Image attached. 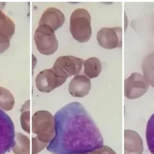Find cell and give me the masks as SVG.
I'll return each mask as SVG.
<instances>
[{
	"instance_id": "7a4b0ae2",
	"label": "cell",
	"mask_w": 154,
	"mask_h": 154,
	"mask_svg": "<svg viewBox=\"0 0 154 154\" xmlns=\"http://www.w3.org/2000/svg\"><path fill=\"white\" fill-rule=\"evenodd\" d=\"M70 31L77 42L85 43L91 36V16L84 8H78L71 14Z\"/></svg>"
},
{
	"instance_id": "6da1fadb",
	"label": "cell",
	"mask_w": 154,
	"mask_h": 154,
	"mask_svg": "<svg viewBox=\"0 0 154 154\" xmlns=\"http://www.w3.org/2000/svg\"><path fill=\"white\" fill-rule=\"evenodd\" d=\"M55 135L47 147L53 154H85L102 147L98 127L84 106L71 102L55 116Z\"/></svg>"
},
{
	"instance_id": "8fae6325",
	"label": "cell",
	"mask_w": 154,
	"mask_h": 154,
	"mask_svg": "<svg viewBox=\"0 0 154 154\" xmlns=\"http://www.w3.org/2000/svg\"><path fill=\"white\" fill-rule=\"evenodd\" d=\"M91 89V82L85 75H77L71 80L69 85L70 94L76 98H83L88 95Z\"/></svg>"
},
{
	"instance_id": "30bf717a",
	"label": "cell",
	"mask_w": 154,
	"mask_h": 154,
	"mask_svg": "<svg viewBox=\"0 0 154 154\" xmlns=\"http://www.w3.org/2000/svg\"><path fill=\"white\" fill-rule=\"evenodd\" d=\"M64 21V14L60 9L56 8H48L42 14L38 26L44 25L56 31L62 27Z\"/></svg>"
},
{
	"instance_id": "e0dca14e",
	"label": "cell",
	"mask_w": 154,
	"mask_h": 154,
	"mask_svg": "<svg viewBox=\"0 0 154 154\" xmlns=\"http://www.w3.org/2000/svg\"><path fill=\"white\" fill-rule=\"evenodd\" d=\"M14 106V98L12 94L7 88L0 87V108L5 110H11Z\"/></svg>"
},
{
	"instance_id": "9c48e42d",
	"label": "cell",
	"mask_w": 154,
	"mask_h": 154,
	"mask_svg": "<svg viewBox=\"0 0 154 154\" xmlns=\"http://www.w3.org/2000/svg\"><path fill=\"white\" fill-rule=\"evenodd\" d=\"M67 80L59 77L51 69H47L40 72L35 78L37 89L43 93H49L63 85Z\"/></svg>"
},
{
	"instance_id": "3957f363",
	"label": "cell",
	"mask_w": 154,
	"mask_h": 154,
	"mask_svg": "<svg viewBox=\"0 0 154 154\" xmlns=\"http://www.w3.org/2000/svg\"><path fill=\"white\" fill-rule=\"evenodd\" d=\"M32 131L38 140L48 144L55 135L54 117L46 110L35 112L32 117Z\"/></svg>"
},
{
	"instance_id": "9a60e30c",
	"label": "cell",
	"mask_w": 154,
	"mask_h": 154,
	"mask_svg": "<svg viewBox=\"0 0 154 154\" xmlns=\"http://www.w3.org/2000/svg\"><path fill=\"white\" fill-rule=\"evenodd\" d=\"M12 151L15 154H30V140L21 132L16 133L15 144Z\"/></svg>"
},
{
	"instance_id": "ffe728a7",
	"label": "cell",
	"mask_w": 154,
	"mask_h": 154,
	"mask_svg": "<svg viewBox=\"0 0 154 154\" xmlns=\"http://www.w3.org/2000/svg\"><path fill=\"white\" fill-rule=\"evenodd\" d=\"M48 144L42 143L38 140L37 137L32 138V154H37L46 147L48 146Z\"/></svg>"
},
{
	"instance_id": "4fadbf2b",
	"label": "cell",
	"mask_w": 154,
	"mask_h": 154,
	"mask_svg": "<svg viewBox=\"0 0 154 154\" xmlns=\"http://www.w3.org/2000/svg\"><path fill=\"white\" fill-rule=\"evenodd\" d=\"M2 9L0 5V36L11 39L15 32L14 22L2 12Z\"/></svg>"
},
{
	"instance_id": "277c9868",
	"label": "cell",
	"mask_w": 154,
	"mask_h": 154,
	"mask_svg": "<svg viewBox=\"0 0 154 154\" xmlns=\"http://www.w3.org/2000/svg\"><path fill=\"white\" fill-rule=\"evenodd\" d=\"M34 40L37 49L43 55L50 56L54 54L59 47L55 31L44 25H40L36 29Z\"/></svg>"
},
{
	"instance_id": "7c38bea8",
	"label": "cell",
	"mask_w": 154,
	"mask_h": 154,
	"mask_svg": "<svg viewBox=\"0 0 154 154\" xmlns=\"http://www.w3.org/2000/svg\"><path fill=\"white\" fill-rule=\"evenodd\" d=\"M143 141L137 132L132 130L124 132V154H142Z\"/></svg>"
},
{
	"instance_id": "5bb4252c",
	"label": "cell",
	"mask_w": 154,
	"mask_h": 154,
	"mask_svg": "<svg viewBox=\"0 0 154 154\" xmlns=\"http://www.w3.org/2000/svg\"><path fill=\"white\" fill-rule=\"evenodd\" d=\"M85 74L89 79L98 77L102 70V65L96 57H91L85 61L84 63Z\"/></svg>"
},
{
	"instance_id": "ac0fdd59",
	"label": "cell",
	"mask_w": 154,
	"mask_h": 154,
	"mask_svg": "<svg viewBox=\"0 0 154 154\" xmlns=\"http://www.w3.org/2000/svg\"><path fill=\"white\" fill-rule=\"evenodd\" d=\"M21 128L27 133H30V100H26L21 109Z\"/></svg>"
},
{
	"instance_id": "2e32d148",
	"label": "cell",
	"mask_w": 154,
	"mask_h": 154,
	"mask_svg": "<svg viewBox=\"0 0 154 154\" xmlns=\"http://www.w3.org/2000/svg\"><path fill=\"white\" fill-rule=\"evenodd\" d=\"M142 70L149 85L154 88V53L146 57L142 65Z\"/></svg>"
},
{
	"instance_id": "d6986e66",
	"label": "cell",
	"mask_w": 154,
	"mask_h": 154,
	"mask_svg": "<svg viewBox=\"0 0 154 154\" xmlns=\"http://www.w3.org/2000/svg\"><path fill=\"white\" fill-rule=\"evenodd\" d=\"M146 137L148 150L151 154H154V113L148 121Z\"/></svg>"
},
{
	"instance_id": "7402d4cb",
	"label": "cell",
	"mask_w": 154,
	"mask_h": 154,
	"mask_svg": "<svg viewBox=\"0 0 154 154\" xmlns=\"http://www.w3.org/2000/svg\"><path fill=\"white\" fill-rule=\"evenodd\" d=\"M85 154H104V153L102 151V150L101 149V147H100L99 148H98L96 149H95V150L92 151L91 152H89L88 153Z\"/></svg>"
},
{
	"instance_id": "44dd1931",
	"label": "cell",
	"mask_w": 154,
	"mask_h": 154,
	"mask_svg": "<svg viewBox=\"0 0 154 154\" xmlns=\"http://www.w3.org/2000/svg\"><path fill=\"white\" fill-rule=\"evenodd\" d=\"M10 41L7 37L0 36V54L4 53L9 48Z\"/></svg>"
},
{
	"instance_id": "5b68a950",
	"label": "cell",
	"mask_w": 154,
	"mask_h": 154,
	"mask_svg": "<svg viewBox=\"0 0 154 154\" xmlns=\"http://www.w3.org/2000/svg\"><path fill=\"white\" fill-rule=\"evenodd\" d=\"M84 60L72 56H65L56 59L52 69L59 77L67 80L72 76H77L82 69Z\"/></svg>"
},
{
	"instance_id": "8992f818",
	"label": "cell",
	"mask_w": 154,
	"mask_h": 154,
	"mask_svg": "<svg viewBox=\"0 0 154 154\" xmlns=\"http://www.w3.org/2000/svg\"><path fill=\"white\" fill-rule=\"evenodd\" d=\"M16 134L14 122L0 109V154H7L15 144Z\"/></svg>"
},
{
	"instance_id": "ba28073f",
	"label": "cell",
	"mask_w": 154,
	"mask_h": 154,
	"mask_svg": "<svg viewBox=\"0 0 154 154\" xmlns=\"http://www.w3.org/2000/svg\"><path fill=\"white\" fill-rule=\"evenodd\" d=\"M122 31L121 27H104L97 33L99 45L106 49L121 48L122 46Z\"/></svg>"
},
{
	"instance_id": "52a82bcc",
	"label": "cell",
	"mask_w": 154,
	"mask_h": 154,
	"mask_svg": "<svg viewBox=\"0 0 154 154\" xmlns=\"http://www.w3.org/2000/svg\"><path fill=\"white\" fill-rule=\"evenodd\" d=\"M149 85L143 75L133 73L125 80V96L130 100L140 98L147 93Z\"/></svg>"
}]
</instances>
